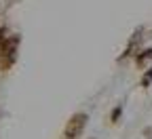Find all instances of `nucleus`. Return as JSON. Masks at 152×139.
<instances>
[{
  "instance_id": "20e7f679",
  "label": "nucleus",
  "mask_w": 152,
  "mask_h": 139,
  "mask_svg": "<svg viewBox=\"0 0 152 139\" xmlns=\"http://www.w3.org/2000/svg\"><path fill=\"white\" fill-rule=\"evenodd\" d=\"M150 82H152V70H148V72L144 74V78H142V84H144V87H148Z\"/></svg>"
},
{
  "instance_id": "f257e3e1",
  "label": "nucleus",
  "mask_w": 152,
  "mask_h": 139,
  "mask_svg": "<svg viewBox=\"0 0 152 139\" xmlns=\"http://www.w3.org/2000/svg\"><path fill=\"white\" fill-rule=\"evenodd\" d=\"M85 124H87V116L85 114H74L64 129V139H78Z\"/></svg>"
},
{
  "instance_id": "f03ea898",
  "label": "nucleus",
  "mask_w": 152,
  "mask_h": 139,
  "mask_svg": "<svg viewBox=\"0 0 152 139\" xmlns=\"http://www.w3.org/2000/svg\"><path fill=\"white\" fill-rule=\"evenodd\" d=\"M15 47H17V38H11L4 42L2 53H0V68H9L15 61Z\"/></svg>"
},
{
  "instance_id": "7ed1b4c3",
  "label": "nucleus",
  "mask_w": 152,
  "mask_h": 139,
  "mask_svg": "<svg viewBox=\"0 0 152 139\" xmlns=\"http://www.w3.org/2000/svg\"><path fill=\"white\" fill-rule=\"evenodd\" d=\"M148 59H152V49H148V51H144L137 59H135V61H137V65H144L146 61H148Z\"/></svg>"
},
{
  "instance_id": "39448f33",
  "label": "nucleus",
  "mask_w": 152,
  "mask_h": 139,
  "mask_svg": "<svg viewBox=\"0 0 152 139\" xmlns=\"http://www.w3.org/2000/svg\"><path fill=\"white\" fill-rule=\"evenodd\" d=\"M121 112H123V108H116V110L112 112V120H114V122H116V118L121 116Z\"/></svg>"
}]
</instances>
